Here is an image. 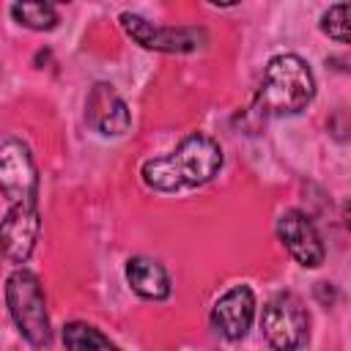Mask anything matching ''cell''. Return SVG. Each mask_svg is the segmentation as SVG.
I'll return each mask as SVG.
<instances>
[{"mask_svg":"<svg viewBox=\"0 0 351 351\" xmlns=\"http://www.w3.org/2000/svg\"><path fill=\"white\" fill-rule=\"evenodd\" d=\"M222 167V148L214 137L195 132L184 137L167 156L148 159L140 170L145 186L156 192H178L208 184Z\"/></svg>","mask_w":351,"mask_h":351,"instance_id":"6da1fadb","label":"cell"},{"mask_svg":"<svg viewBox=\"0 0 351 351\" xmlns=\"http://www.w3.org/2000/svg\"><path fill=\"white\" fill-rule=\"evenodd\" d=\"M315 96V77L310 66L293 55H277L266 63L261 88L255 93V110L263 115H296Z\"/></svg>","mask_w":351,"mask_h":351,"instance_id":"7a4b0ae2","label":"cell"},{"mask_svg":"<svg viewBox=\"0 0 351 351\" xmlns=\"http://www.w3.org/2000/svg\"><path fill=\"white\" fill-rule=\"evenodd\" d=\"M5 304L19 329V335L33 348H47L52 343V326L47 313V299L38 277L30 269H16L5 280Z\"/></svg>","mask_w":351,"mask_h":351,"instance_id":"3957f363","label":"cell"},{"mask_svg":"<svg viewBox=\"0 0 351 351\" xmlns=\"http://www.w3.org/2000/svg\"><path fill=\"white\" fill-rule=\"evenodd\" d=\"M261 332L274 351H299L310 337V315L304 302L291 291L269 299L261 315Z\"/></svg>","mask_w":351,"mask_h":351,"instance_id":"277c9868","label":"cell"},{"mask_svg":"<svg viewBox=\"0 0 351 351\" xmlns=\"http://www.w3.org/2000/svg\"><path fill=\"white\" fill-rule=\"evenodd\" d=\"M121 27L123 33L137 41L145 49L154 52H195L206 44V30L203 27H167V25H154L140 14L123 11L121 14Z\"/></svg>","mask_w":351,"mask_h":351,"instance_id":"5b68a950","label":"cell"},{"mask_svg":"<svg viewBox=\"0 0 351 351\" xmlns=\"http://www.w3.org/2000/svg\"><path fill=\"white\" fill-rule=\"evenodd\" d=\"M41 217L36 200L14 203L0 219V255L11 263H25L38 241Z\"/></svg>","mask_w":351,"mask_h":351,"instance_id":"8992f818","label":"cell"},{"mask_svg":"<svg viewBox=\"0 0 351 351\" xmlns=\"http://www.w3.org/2000/svg\"><path fill=\"white\" fill-rule=\"evenodd\" d=\"M0 195L14 203L38 197V170L22 140L0 143Z\"/></svg>","mask_w":351,"mask_h":351,"instance_id":"52a82bcc","label":"cell"},{"mask_svg":"<svg viewBox=\"0 0 351 351\" xmlns=\"http://www.w3.org/2000/svg\"><path fill=\"white\" fill-rule=\"evenodd\" d=\"M277 236H280L282 247L288 250V255L299 266L318 269L324 263V258H326L324 241H321L313 219L304 211H296V208L282 211L280 219H277Z\"/></svg>","mask_w":351,"mask_h":351,"instance_id":"ba28073f","label":"cell"},{"mask_svg":"<svg viewBox=\"0 0 351 351\" xmlns=\"http://www.w3.org/2000/svg\"><path fill=\"white\" fill-rule=\"evenodd\" d=\"M85 121L93 132L104 137H121L132 126L129 107L110 82H96L90 88L88 101H85Z\"/></svg>","mask_w":351,"mask_h":351,"instance_id":"9c48e42d","label":"cell"},{"mask_svg":"<svg viewBox=\"0 0 351 351\" xmlns=\"http://www.w3.org/2000/svg\"><path fill=\"white\" fill-rule=\"evenodd\" d=\"M255 318V293L250 285H233L225 291L214 310H211V326L225 337V340H241Z\"/></svg>","mask_w":351,"mask_h":351,"instance_id":"30bf717a","label":"cell"},{"mask_svg":"<svg viewBox=\"0 0 351 351\" xmlns=\"http://www.w3.org/2000/svg\"><path fill=\"white\" fill-rule=\"evenodd\" d=\"M126 282L143 299L162 302L170 296V274L165 271L159 261L145 258V255H134L126 261Z\"/></svg>","mask_w":351,"mask_h":351,"instance_id":"8fae6325","label":"cell"},{"mask_svg":"<svg viewBox=\"0 0 351 351\" xmlns=\"http://www.w3.org/2000/svg\"><path fill=\"white\" fill-rule=\"evenodd\" d=\"M63 343L66 351H121L110 337H104L96 326L85 321H71L63 326Z\"/></svg>","mask_w":351,"mask_h":351,"instance_id":"7c38bea8","label":"cell"},{"mask_svg":"<svg viewBox=\"0 0 351 351\" xmlns=\"http://www.w3.org/2000/svg\"><path fill=\"white\" fill-rule=\"evenodd\" d=\"M11 16H14L22 27L38 30V33L52 30V27L60 22L58 8H55L52 3H14V5H11Z\"/></svg>","mask_w":351,"mask_h":351,"instance_id":"4fadbf2b","label":"cell"},{"mask_svg":"<svg viewBox=\"0 0 351 351\" xmlns=\"http://www.w3.org/2000/svg\"><path fill=\"white\" fill-rule=\"evenodd\" d=\"M348 14H351L348 3H335L321 16V30L329 38H335L337 44H348V38H351V33H348Z\"/></svg>","mask_w":351,"mask_h":351,"instance_id":"5bb4252c","label":"cell"}]
</instances>
